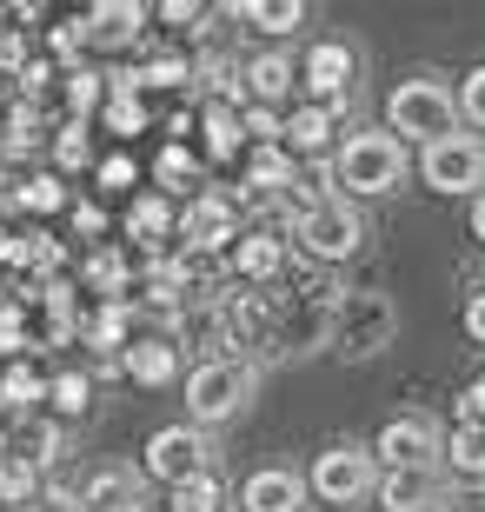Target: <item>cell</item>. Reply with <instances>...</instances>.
I'll return each instance as SVG.
<instances>
[{"label":"cell","instance_id":"8992f818","mask_svg":"<svg viewBox=\"0 0 485 512\" xmlns=\"http://www.w3.org/2000/svg\"><path fill=\"white\" fill-rule=\"evenodd\" d=\"M419 173H426V187H439V193H485V147L466 140V133H446V140L426 147Z\"/></svg>","mask_w":485,"mask_h":512},{"label":"cell","instance_id":"4dcf8cb0","mask_svg":"<svg viewBox=\"0 0 485 512\" xmlns=\"http://www.w3.org/2000/svg\"><path fill=\"white\" fill-rule=\"evenodd\" d=\"M47 399H54V413L74 419L80 406H87V380H80V373H60V380H47Z\"/></svg>","mask_w":485,"mask_h":512},{"label":"cell","instance_id":"7a4b0ae2","mask_svg":"<svg viewBox=\"0 0 485 512\" xmlns=\"http://www.w3.org/2000/svg\"><path fill=\"white\" fill-rule=\"evenodd\" d=\"M452 94L439 87V80H406V87H392V100H386V120H392V140L406 133V140H446L452 133Z\"/></svg>","mask_w":485,"mask_h":512},{"label":"cell","instance_id":"9a60e30c","mask_svg":"<svg viewBox=\"0 0 485 512\" xmlns=\"http://www.w3.org/2000/svg\"><path fill=\"white\" fill-rule=\"evenodd\" d=\"M120 366H127V380H140V386H167L173 373H180V346L173 340H133Z\"/></svg>","mask_w":485,"mask_h":512},{"label":"cell","instance_id":"4fadbf2b","mask_svg":"<svg viewBox=\"0 0 485 512\" xmlns=\"http://www.w3.org/2000/svg\"><path fill=\"white\" fill-rule=\"evenodd\" d=\"M280 266H286V247H280V240H273L266 227L233 240V273H240V280L266 286V280H280Z\"/></svg>","mask_w":485,"mask_h":512},{"label":"cell","instance_id":"60d3db41","mask_svg":"<svg viewBox=\"0 0 485 512\" xmlns=\"http://www.w3.org/2000/svg\"><path fill=\"white\" fill-rule=\"evenodd\" d=\"M40 512H80V493H47V499H40Z\"/></svg>","mask_w":485,"mask_h":512},{"label":"cell","instance_id":"d6a6232c","mask_svg":"<svg viewBox=\"0 0 485 512\" xmlns=\"http://www.w3.org/2000/svg\"><path fill=\"white\" fill-rule=\"evenodd\" d=\"M94 100H100V74H94V67H74V74H67V107L87 114Z\"/></svg>","mask_w":485,"mask_h":512},{"label":"cell","instance_id":"9c48e42d","mask_svg":"<svg viewBox=\"0 0 485 512\" xmlns=\"http://www.w3.org/2000/svg\"><path fill=\"white\" fill-rule=\"evenodd\" d=\"M299 74H306V94H313V107H339V100L353 94V47H346V40H319Z\"/></svg>","mask_w":485,"mask_h":512},{"label":"cell","instance_id":"e575fe53","mask_svg":"<svg viewBox=\"0 0 485 512\" xmlns=\"http://www.w3.org/2000/svg\"><path fill=\"white\" fill-rule=\"evenodd\" d=\"M120 333H127V306H107V313L87 326V340H94V346H113Z\"/></svg>","mask_w":485,"mask_h":512},{"label":"cell","instance_id":"d4e9b609","mask_svg":"<svg viewBox=\"0 0 485 512\" xmlns=\"http://www.w3.org/2000/svg\"><path fill=\"white\" fill-rule=\"evenodd\" d=\"M173 512H220V479H213V466L173 486Z\"/></svg>","mask_w":485,"mask_h":512},{"label":"cell","instance_id":"7c38bea8","mask_svg":"<svg viewBox=\"0 0 485 512\" xmlns=\"http://www.w3.org/2000/svg\"><path fill=\"white\" fill-rule=\"evenodd\" d=\"M299 499H306V479L286 473V466H266V473L246 479L240 506H246V512H299Z\"/></svg>","mask_w":485,"mask_h":512},{"label":"cell","instance_id":"f546056e","mask_svg":"<svg viewBox=\"0 0 485 512\" xmlns=\"http://www.w3.org/2000/svg\"><path fill=\"white\" fill-rule=\"evenodd\" d=\"M153 173H160L167 187H193V180H200V160H193L187 147H167V153H160V167H153Z\"/></svg>","mask_w":485,"mask_h":512},{"label":"cell","instance_id":"e0dca14e","mask_svg":"<svg viewBox=\"0 0 485 512\" xmlns=\"http://www.w3.org/2000/svg\"><path fill=\"white\" fill-rule=\"evenodd\" d=\"M140 20H147V7H127V0H120V7H107V0H100L94 14H87V27H80V34L87 40H100V47H127L133 34H140Z\"/></svg>","mask_w":485,"mask_h":512},{"label":"cell","instance_id":"30bf717a","mask_svg":"<svg viewBox=\"0 0 485 512\" xmlns=\"http://www.w3.org/2000/svg\"><path fill=\"white\" fill-rule=\"evenodd\" d=\"M432 453H439V439H432V426L426 419H392L386 433H379V459H386L392 473H426L432 466Z\"/></svg>","mask_w":485,"mask_h":512},{"label":"cell","instance_id":"f35d334b","mask_svg":"<svg viewBox=\"0 0 485 512\" xmlns=\"http://www.w3.org/2000/svg\"><path fill=\"white\" fill-rule=\"evenodd\" d=\"M100 180H107V187H127V180H133V160H107V167H100Z\"/></svg>","mask_w":485,"mask_h":512},{"label":"cell","instance_id":"8d00e7d4","mask_svg":"<svg viewBox=\"0 0 485 512\" xmlns=\"http://www.w3.org/2000/svg\"><path fill=\"white\" fill-rule=\"evenodd\" d=\"M206 7H193V0H173V7H160V20H173V27H187V20H200Z\"/></svg>","mask_w":485,"mask_h":512},{"label":"cell","instance_id":"5b68a950","mask_svg":"<svg viewBox=\"0 0 485 512\" xmlns=\"http://www.w3.org/2000/svg\"><path fill=\"white\" fill-rule=\"evenodd\" d=\"M386 340H392V306L379 293H339V306H333V346L339 353L346 360H366Z\"/></svg>","mask_w":485,"mask_h":512},{"label":"cell","instance_id":"7bdbcfd3","mask_svg":"<svg viewBox=\"0 0 485 512\" xmlns=\"http://www.w3.org/2000/svg\"><path fill=\"white\" fill-rule=\"evenodd\" d=\"M14 60H20V34L7 27V34H0V67H14Z\"/></svg>","mask_w":485,"mask_h":512},{"label":"cell","instance_id":"f6af8a7d","mask_svg":"<svg viewBox=\"0 0 485 512\" xmlns=\"http://www.w3.org/2000/svg\"><path fill=\"white\" fill-rule=\"evenodd\" d=\"M0 459H7V433H0Z\"/></svg>","mask_w":485,"mask_h":512},{"label":"cell","instance_id":"f1b7e54d","mask_svg":"<svg viewBox=\"0 0 485 512\" xmlns=\"http://www.w3.org/2000/svg\"><path fill=\"white\" fill-rule=\"evenodd\" d=\"M107 127H113V133H140V127H147V107H140V94H107Z\"/></svg>","mask_w":485,"mask_h":512},{"label":"cell","instance_id":"cb8c5ba5","mask_svg":"<svg viewBox=\"0 0 485 512\" xmlns=\"http://www.w3.org/2000/svg\"><path fill=\"white\" fill-rule=\"evenodd\" d=\"M206 153H213V160H226V153H240V114H233V107H206Z\"/></svg>","mask_w":485,"mask_h":512},{"label":"cell","instance_id":"ba28073f","mask_svg":"<svg viewBox=\"0 0 485 512\" xmlns=\"http://www.w3.org/2000/svg\"><path fill=\"white\" fill-rule=\"evenodd\" d=\"M147 473L167 479V486L206 473V439H200V426H167V433H153L147 439Z\"/></svg>","mask_w":485,"mask_h":512},{"label":"cell","instance_id":"74e56055","mask_svg":"<svg viewBox=\"0 0 485 512\" xmlns=\"http://www.w3.org/2000/svg\"><path fill=\"white\" fill-rule=\"evenodd\" d=\"M466 333H472V340H479V346H485V293H479V300H472V306H466Z\"/></svg>","mask_w":485,"mask_h":512},{"label":"cell","instance_id":"6da1fadb","mask_svg":"<svg viewBox=\"0 0 485 512\" xmlns=\"http://www.w3.org/2000/svg\"><path fill=\"white\" fill-rule=\"evenodd\" d=\"M399 180H406V153H399L392 133H353V140L339 147V187L379 200V193H392Z\"/></svg>","mask_w":485,"mask_h":512},{"label":"cell","instance_id":"3957f363","mask_svg":"<svg viewBox=\"0 0 485 512\" xmlns=\"http://www.w3.org/2000/svg\"><path fill=\"white\" fill-rule=\"evenodd\" d=\"M246 386H253V366L246 360H200L187 373V413L200 419V426H213V419H233L240 413V399H246Z\"/></svg>","mask_w":485,"mask_h":512},{"label":"cell","instance_id":"5bb4252c","mask_svg":"<svg viewBox=\"0 0 485 512\" xmlns=\"http://www.w3.org/2000/svg\"><path fill=\"white\" fill-rule=\"evenodd\" d=\"M246 94H253V107H280L286 94H293V80H299V67L286 54H260L253 67H246Z\"/></svg>","mask_w":485,"mask_h":512},{"label":"cell","instance_id":"1f68e13d","mask_svg":"<svg viewBox=\"0 0 485 512\" xmlns=\"http://www.w3.org/2000/svg\"><path fill=\"white\" fill-rule=\"evenodd\" d=\"M452 107H459L472 127H485V67H472V74H466V87H459V100H452Z\"/></svg>","mask_w":485,"mask_h":512},{"label":"cell","instance_id":"603a6c76","mask_svg":"<svg viewBox=\"0 0 485 512\" xmlns=\"http://www.w3.org/2000/svg\"><path fill=\"white\" fill-rule=\"evenodd\" d=\"M40 493V466H27L20 453L0 459V506H27V499Z\"/></svg>","mask_w":485,"mask_h":512},{"label":"cell","instance_id":"484cf974","mask_svg":"<svg viewBox=\"0 0 485 512\" xmlns=\"http://www.w3.org/2000/svg\"><path fill=\"white\" fill-rule=\"evenodd\" d=\"M240 133L260 140V147H273V140H286V120H280V107H253V100H246L240 107Z\"/></svg>","mask_w":485,"mask_h":512},{"label":"cell","instance_id":"7402d4cb","mask_svg":"<svg viewBox=\"0 0 485 512\" xmlns=\"http://www.w3.org/2000/svg\"><path fill=\"white\" fill-rule=\"evenodd\" d=\"M446 459H452L459 479H485V426H459L446 439Z\"/></svg>","mask_w":485,"mask_h":512},{"label":"cell","instance_id":"2e32d148","mask_svg":"<svg viewBox=\"0 0 485 512\" xmlns=\"http://www.w3.org/2000/svg\"><path fill=\"white\" fill-rule=\"evenodd\" d=\"M379 506H386V512H432V506H439V479H432V466H426V473H386Z\"/></svg>","mask_w":485,"mask_h":512},{"label":"cell","instance_id":"ffe728a7","mask_svg":"<svg viewBox=\"0 0 485 512\" xmlns=\"http://www.w3.org/2000/svg\"><path fill=\"white\" fill-rule=\"evenodd\" d=\"M326 133H333V107H313V100H306V107L286 120V147H293V153H319V147H326Z\"/></svg>","mask_w":485,"mask_h":512},{"label":"cell","instance_id":"ab89813d","mask_svg":"<svg viewBox=\"0 0 485 512\" xmlns=\"http://www.w3.org/2000/svg\"><path fill=\"white\" fill-rule=\"evenodd\" d=\"M20 207V180L14 173H0V213H14Z\"/></svg>","mask_w":485,"mask_h":512},{"label":"cell","instance_id":"52a82bcc","mask_svg":"<svg viewBox=\"0 0 485 512\" xmlns=\"http://www.w3.org/2000/svg\"><path fill=\"white\" fill-rule=\"evenodd\" d=\"M306 486H313L326 506H346V499H366L373 493V459L359 453V446H333V453L313 459V473H306Z\"/></svg>","mask_w":485,"mask_h":512},{"label":"cell","instance_id":"8fae6325","mask_svg":"<svg viewBox=\"0 0 485 512\" xmlns=\"http://www.w3.org/2000/svg\"><path fill=\"white\" fill-rule=\"evenodd\" d=\"M180 233H187V247H200V253H220L226 240H233V200H220V193H206V200H193V207L180 213Z\"/></svg>","mask_w":485,"mask_h":512},{"label":"cell","instance_id":"836d02e7","mask_svg":"<svg viewBox=\"0 0 485 512\" xmlns=\"http://www.w3.org/2000/svg\"><path fill=\"white\" fill-rule=\"evenodd\" d=\"M54 160H60V167H87V133H80V127H60Z\"/></svg>","mask_w":485,"mask_h":512},{"label":"cell","instance_id":"83f0119b","mask_svg":"<svg viewBox=\"0 0 485 512\" xmlns=\"http://www.w3.org/2000/svg\"><path fill=\"white\" fill-rule=\"evenodd\" d=\"M0 393H7V406H34V399L47 393V380H40L34 366H7V380H0Z\"/></svg>","mask_w":485,"mask_h":512},{"label":"cell","instance_id":"b9f144b4","mask_svg":"<svg viewBox=\"0 0 485 512\" xmlns=\"http://www.w3.org/2000/svg\"><path fill=\"white\" fill-rule=\"evenodd\" d=\"M74 227H80V233H100V227H107V213H100V207H80Z\"/></svg>","mask_w":485,"mask_h":512},{"label":"cell","instance_id":"4316f807","mask_svg":"<svg viewBox=\"0 0 485 512\" xmlns=\"http://www.w3.org/2000/svg\"><path fill=\"white\" fill-rule=\"evenodd\" d=\"M60 200H67V187H60V173H34V180H20V207L54 213Z\"/></svg>","mask_w":485,"mask_h":512},{"label":"cell","instance_id":"d6986e66","mask_svg":"<svg viewBox=\"0 0 485 512\" xmlns=\"http://www.w3.org/2000/svg\"><path fill=\"white\" fill-rule=\"evenodd\" d=\"M80 512H133V479L127 473H94L87 479V493H80Z\"/></svg>","mask_w":485,"mask_h":512},{"label":"cell","instance_id":"ac0fdd59","mask_svg":"<svg viewBox=\"0 0 485 512\" xmlns=\"http://www.w3.org/2000/svg\"><path fill=\"white\" fill-rule=\"evenodd\" d=\"M173 227H180V213H173L167 200H160V193H147V200H140V207L127 213V233L140 240V247H160V240H167Z\"/></svg>","mask_w":485,"mask_h":512},{"label":"cell","instance_id":"ee69618b","mask_svg":"<svg viewBox=\"0 0 485 512\" xmlns=\"http://www.w3.org/2000/svg\"><path fill=\"white\" fill-rule=\"evenodd\" d=\"M472 233L485 240V193H479V207H472Z\"/></svg>","mask_w":485,"mask_h":512},{"label":"cell","instance_id":"44dd1931","mask_svg":"<svg viewBox=\"0 0 485 512\" xmlns=\"http://www.w3.org/2000/svg\"><path fill=\"white\" fill-rule=\"evenodd\" d=\"M233 14L253 20V27H266V34H293L299 20H306V7H299V0H240Z\"/></svg>","mask_w":485,"mask_h":512},{"label":"cell","instance_id":"277c9868","mask_svg":"<svg viewBox=\"0 0 485 512\" xmlns=\"http://www.w3.org/2000/svg\"><path fill=\"white\" fill-rule=\"evenodd\" d=\"M293 240L299 253L313 266H333V260H353L359 253V213L346 207V200H326V207H306L293 220Z\"/></svg>","mask_w":485,"mask_h":512},{"label":"cell","instance_id":"d590c367","mask_svg":"<svg viewBox=\"0 0 485 512\" xmlns=\"http://www.w3.org/2000/svg\"><path fill=\"white\" fill-rule=\"evenodd\" d=\"M459 426H485V380L466 386V399H459Z\"/></svg>","mask_w":485,"mask_h":512}]
</instances>
